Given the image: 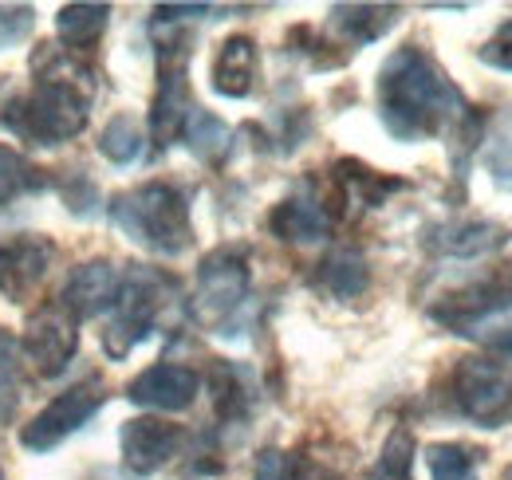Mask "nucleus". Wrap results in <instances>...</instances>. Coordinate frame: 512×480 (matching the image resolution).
I'll return each instance as SVG.
<instances>
[{"instance_id":"nucleus-13","label":"nucleus","mask_w":512,"mask_h":480,"mask_svg":"<svg viewBox=\"0 0 512 480\" xmlns=\"http://www.w3.org/2000/svg\"><path fill=\"white\" fill-rule=\"evenodd\" d=\"M201 390V378L190 366L178 362H158L150 370H142L127 386V398L142 410H162V414H182L190 410L193 398Z\"/></svg>"},{"instance_id":"nucleus-27","label":"nucleus","mask_w":512,"mask_h":480,"mask_svg":"<svg viewBox=\"0 0 512 480\" xmlns=\"http://www.w3.org/2000/svg\"><path fill=\"white\" fill-rule=\"evenodd\" d=\"M430 480H477V453L453 441H438L426 449Z\"/></svg>"},{"instance_id":"nucleus-23","label":"nucleus","mask_w":512,"mask_h":480,"mask_svg":"<svg viewBox=\"0 0 512 480\" xmlns=\"http://www.w3.org/2000/svg\"><path fill=\"white\" fill-rule=\"evenodd\" d=\"M505 240V229H497L493 221H457L438 229L434 244L449 256H485Z\"/></svg>"},{"instance_id":"nucleus-20","label":"nucleus","mask_w":512,"mask_h":480,"mask_svg":"<svg viewBox=\"0 0 512 480\" xmlns=\"http://www.w3.org/2000/svg\"><path fill=\"white\" fill-rule=\"evenodd\" d=\"M111 24V8L107 4H64L56 16V32L67 52H87L99 44V36Z\"/></svg>"},{"instance_id":"nucleus-7","label":"nucleus","mask_w":512,"mask_h":480,"mask_svg":"<svg viewBox=\"0 0 512 480\" xmlns=\"http://www.w3.org/2000/svg\"><path fill=\"white\" fill-rule=\"evenodd\" d=\"M103 402H107V390H103L99 378H87V382L71 386V390H64V394H56L36 418L20 429L24 449H32V453H48V449H56L60 441H67L71 433H79L87 421L95 418V414L103 410Z\"/></svg>"},{"instance_id":"nucleus-15","label":"nucleus","mask_w":512,"mask_h":480,"mask_svg":"<svg viewBox=\"0 0 512 480\" xmlns=\"http://www.w3.org/2000/svg\"><path fill=\"white\" fill-rule=\"evenodd\" d=\"M268 229L276 233V240H284V244H316L331 229V213H327L323 197L312 185H300L296 193H288L272 209Z\"/></svg>"},{"instance_id":"nucleus-2","label":"nucleus","mask_w":512,"mask_h":480,"mask_svg":"<svg viewBox=\"0 0 512 480\" xmlns=\"http://www.w3.org/2000/svg\"><path fill=\"white\" fill-rule=\"evenodd\" d=\"M32 71L36 87L12 126L40 146L71 142L91 119V71L64 44H44L32 56Z\"/></svg>"},{"instance_id":"nucleus-31","label":"nucleus","mask_w":512,"mask_h":480,"mask_svg":"<svg viewBox=\"0 0 512 480\" xmlns=\"http://www.w3.org/2000/svg\"><path fill=\"white\" fill-rule=\"evenodd\" d=\"M16 374H20V343L8 331H0V386H12Z\"/></svg>"},{"instance_id":"nucleus-16","label":"nucleus","mask_w":512,"mask_h":480,"mask_svg":"<svg viewBox=\"0 0 512 480\" xmlns=\"http://www.w3.org/2000/svg\"><path fill=\"white\" fill-rule=\"evenodd\" d=\"M209 83L225 99H249L256 87V44L253 36H229L217 48V60L209 67Z\"/></svg>"},{"instance_id":"nucleus-4","label":"nucleus","mask_w":512,"mask_h":480,"mask_svg":"<svg viewBox=\"0 0 512 480\" xmlns=\"http://www.w3.org/2000/svg\"><path fill=\"white\" fill-rule=\"evenodd\" d=\"M170 296H174L170 276H162L154 268H130V276L119 288V300H115V315L103 331V351L111 359H127L142 339H150Z\"/></svg>"},{"instance_id":"nucleus-6","label":"nucleus","mask_w":512,"mask_h":480,"mask_svg":"<svg viewBox=\"0 0 512 480\" xmlns=\"http://www.w3.org/2000/svg\"><path fill=\"white\" fill-rule=\"evenodd\" d=\"M453 402L481 429H501L512 421V374L497 359L469 355L453 366Z\"/></svg>"},{"instance_id":"nucleus-29","label":"nucleus","mask_w":512,"mask_h":480,"mask_svg":"<svg viewBox=\"0 0 512 480\" xmlns=\"http://www.w3.org/2000/svg\"><path fill=\"white\" fill-rule=\"evenodd\" d=\"M481 63H489V67H497V71H512V20H505V24L489 36V44L481 48Z\"/></svg>"},{"instance_id":"nucleus-9","label":"nucleus","mask_w":512,"mask_h":480,"mask_svg":"<svg viewBox=\"0 0 512 480\" xmlns=\"http://www.w3.org/2000/svg\"><path fill=\"white\" fill-rule=\"evenodd\" d=\"M186 44H162L158 48V95L150 107V134L158 146H170L190 115V83H186Z\"/></svg>"},{"instance_id":"nucleus-34","label":"nucleus","mask_w":512,"mask_h":480,"mask_svg":"<svg viewBox=\"0 0 512 480\" xmlns=\"http://www.w3.org/2000/svg\"><path fill=\"white\" fill-rule=\"evenodd\" d=\"M489 343H493V351H497V355L512 359V327H509V331H501V335H493Z\"/></svg>"},{"instance_id":"nucleus-28","label":"nucleus","mask_w":512,"mask_h":480,"mask_svg":"<svg viewBox=\"0 0 512 480\" xmlns=\"http://www.w3.org/2000/svg\"><path fill=\"white\" fill-rule=\"evenodd\" d=\"M32 24H36V12L28 4H0V48L24 44L32 36Z\"/></svg>"},{"instance_id":"nucleus-24","label":"nucleus","mask_w":512,"mask_h":480,"mask_svg":"<svg viewBox=\"0 0 512 480\" xmlns=\"http://www.w3.org/2000/svg\"><path fill=\"white\" fill-rule=\"evenodd\" d=\"M48 185V174L40 166H32L24 154H16L12 146H0V205L24 197V193H36Z\"/></svg>"},{"instance_id":"nucleus-17","label":"nucleus","mask_w":512,"mask_h":480,"mask_svg":"<svg viewBox=\"0 0 512 480\" xmlns=\"http://www.w3.org/2000/svg\"><path fill=\"white\" fill-rule=\"evenodd\" d=\"M213 386V406L221 421H245L256 406V374L245 362H217L209 374Z\"/></svg>"},{"instance_id":"nucleus-5","label":"nucleus","mask_w":512,"mask_h":480,"mask_svg":"<svg viewBox=\"0 0 512 480\" xmlns=\"http://www.w3.org/2000/svg\"><path fill=\"white\" fill-rule=\"evenodd\" d=\"M249 252L245 248H217L201 260L197 268V292H193V315L205 327H217L225 335V327L233 323V315L241 311V303L249 300Z\"/></svg>"},{"instance_id":"nucleus-11","label":"nucleus","mask_w":512,"mask_h":480,"mask_svg":"<svg viewBox=\"0 0 512 480\" xmlns=\"http://www.w3.org/2000/svg\"><path fill=\"white\" fill-rule=\"evenodd\" d=\"M52 260H56V244L36 233L0 244V296L8 303L36 300V292L52 272Z\"/></svg>"},{"instance_id":"nucleus-22","label":"nucleus","mask_w":512,"mask_h":480,"mask_svg":"<svg viewBox=\"0 0 512 480\" xmlns=\"http://www.w3.org/2000/svg\"><path fill=\"white\" fill-rule=\"evenodd\" d=\"M182 138H186V146H190L201 162H221L229 154V146H233V130L217 119V115L201 111V107H193L190 115H186Z\"/></svg>"},{"instance_id":"nucleus-25","label":"nucleus","mask_w":512,"mask_h":480,"mask_svg":"<svg viewBox=\"0 0 512 480\" xmlns=\"http://www.w3.org/2000/svg\"><path fill=\"white\" fill-rule=\"evenodd\" d=\"M142 146H146V134H142V126H138L134 115H115V119L107 122V130L99 134V150L115 166H130L142 154Z\"/></svg>"},{"instance_id":"nucleus-18","label":"nucleus","mask_w":512,"mask_h":480,"mask_svg":"<svg viewBox=\"0 0 512 480\" xmlns=\"http://www.w3.org/2000/svg\"><path fill=\"white\" fill-rule=\"evenodd\" d=\"M320 288L335 300H359L371 284V272H367V260L363 252L355 248H335L320 260V272H316Z\"/></svg>"},{"instance_id":"nucleus-12","label":"nucleus","mask_w":512,"mask_h":480,"mask_svg":"<svg viewBox=\"0 0 512 480\" xmlns=\"http://www.w3.org/2000/svg\"><path fill=\"white\" fill-rule=\"evenodd\" d=\"M186 445L182 425H170L162 418H130L119 433V449H123V465L134 477H150L158 469H166L178 449Z\"/></svg>"},{"instance_id":"nucleus-32","label":"nucleus","mask_w":512,"mask_h":480,"mask_svg":"<svg viewBox=\"0 0 512 480\" xmlns=\"http://www.w3.org/2000/svg\"><path fill=\"white\" fill-rule=\"evenodd\" d=\"M154 12H158V20H190V16H209L213 8L209 4H162Z\"/></svg>"},{"instance_id":"nucleus-30","label":"nucleus","mask_w":512,"mask_h":480,"mask_svg":"<svg viewBox=\"0 0 512 480\" xmlns=\"http://www.w3.org/2000/svg\"><path fill=\"white\" fill-rule=\"evenodd\" d=\"M253 480H292V461H288V453H280V449H264L260 461H256Z\"/></svg>"},{"instance_id":"nucleus-35","label":"nucleus","mask_w":512,"mask_h":480,"mask_svg":"<svg viewBox=\"0 0 512 480\" xmlns=\"http://www.w3.org/2000/svg\"><path fill=\"white\" fill-rule=\"evenodd\" d=\"M501 480H512V465H509V469H505V477H501Z\"/></svg>"},{"instance_id":"nucleus-14","label":"nucleus","mask_w":512,"mask_h":480,"mask_svg":"<svg viewBox=\"0 0 512 480\" xmlns=\"http://www.w3.org/2000/svg\"><path fill=\"white\" fill-rule=\"evenodd\" d=\"M119 288H123V276L111 260H87L67 276L64 292H60V307L75 323H83V319H95V315L111 311L119 300Z\"/></svg>"},{"instance_id":"nucleus-33","label":"nucleus","mask_w":512,"mask_h":480,"mask_svg":"<svg viewBox=\"0 0 512 480\" xmlns=\"http://www.w3.org/2000/svg\"><path fill=\"white\" fill-rule=\"evenodd\" d=\"M292 480H343L335 469H327L320 461H300V465H292Z\"/></svg>"},{"instance_id":"nucleus-26","label":"nucleus","mask_w":512,"mask_h":480,"mask_svg":"<svg viewBox=\"0 0 512 480\" xmlns=\"http://www.w3.org/2000/svg\"><path fill=\"white\" fill-rule=\"evenodd\" d=\"M367 480H414V433L410 429H390L379 461L371 465Z\"/></svg>"},{"instance_id":"nucleus-3","label":"nucleus","mask_w":512,"mask_h":480,"mask_svg":"<svg viewBox=\"0 0 512 480\" xmlns=\"http://www.w3.org/2000/svg\"><path fill=\"white\" fill-rule=\"evenodd\" d=\"M111 221L134 244H142L158 256H182L193 244L190 201L170 181H146L138 189L119 193L111 201Z\"/></svg>"},{"instance_id":"nucleus-1","label":"nucleus","mask_w":512,"mask_h":480,"mask_svg":"<svg viewBox=\"0 0 512 480\" xmlns=\"http://www.w3.org/2000/svg\"><path fill=\"white\" fill-rule=\"evenodd\" d=\"M379 119L398 142H422L465 126L469 103L418 44H406L379 71Z\"/></svg>"},{"instance_id":"nucleus-21","label":"nucleus","mask_w":512,"mask_h":480,"mask_svg":"<svg viewBox=\"0 0 512 480\" xmlns=\"http://www.w3.org/2000/svg\"><path fill=\"white\" fill-rule=\"evenodd\" d=\"M335 181H339V197H343L347 205H363V209L383 205L386 193H394V189L402 185V181L383 178V174H375V170H367V166H359V162H339Z\"/></svg>"},{"instance_id":"nucleus-10","label":"nucleus","mask_w":512,"mask_h":480,"mask_svg":"<svg viewBox=\"0 0 512 480\" xmlns=\"http://www.w3.org/2000/svg\"><path fill=\"white\" fill-rule=\"evenodd\" d=\"M75 327L79 323L67 315L60 303L56 307H44V311H36L28 319L24 339H20V351H24V359L36 366V374H44V378L64 374L67 362L75 359V351H79V331Z\"/></svg>"},{"instance_id":"nucleus-19","label":"nucleus","mask_w":512,"mask_h":480,"mask_svg":"<svg viewBox=\"0 0 512 480\" xmlns=\"http://www.w3.org/2000/svg\"><path fill=\"white\" fill-rule=\"evenodd\" d=\"M402 8L394 4H335L331 8V24L351 40V44H371L386 36L398 24Z\"/></svg>"},{"instance_id":"nucleus-8","label":"nucleus","mask_w":512,"mask_h":480,"mask_svg":"<svg viewBox=\"0 0 512 480\" xmlns=\"http://www.w3.org/2000/svg\"><path fill=\"white\" fill-rule=\"evenodd\" d=\"M509 307H512V264H501L489 276H481V280H473V284H465V288L442 296V300L430 307V319L449 327L453 335H473L477 323H485V319H493V315H501Z\"/></svg>"}]
</instances>
